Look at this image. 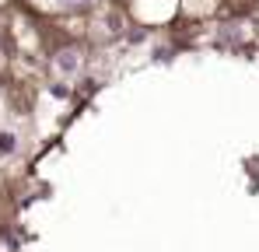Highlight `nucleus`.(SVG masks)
<instances>
[{
  "label": "nucleus",
  "mask_w": 259,
  "mask_h": 252,
  "mask_svg": "<svg viewBox=\"0 0 259 252\" xmlns=\"http://www.w3.org/2000/svg\"><path fill=\"white\" fill-rule=\"evenodd\" d=\"M77 67H81L77 49H63V53H56V70H60V74H74Z\"/></svg>",
  "instance_id": "f257e3e1"
},
{
  "label": "nucleus",
  "mask_w": 259,
  "mask_h": 252,
  "mask_svg": "<svg viewBox=\"0 0 259 252\" xmlns=\"http://www.w3.org/2000/svg\"><path fill=\"white\" fill-rule=\"evenodd\" d=\"M63 4H70V7H74V4H88V0H63Z\"/></svg>",
  "instance_id": "f03ea898"
}]
</instances>
